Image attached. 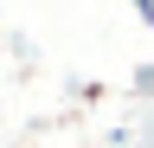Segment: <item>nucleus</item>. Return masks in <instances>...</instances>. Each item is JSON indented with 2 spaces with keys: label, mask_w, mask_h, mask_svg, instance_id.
I'll use <instances>...</instances> for the list:
<instances>
[{
  "label": "nucleus",
  "mask_w": 154,
  "mask_h": 148,
  "mask_svg": "<svg viewBox=\"0 0 154 148\" xmlns=\"http://www.w3.org/2000/svg\"><path fill=\"white\" fill-rule=\"evenodd\" d=\"M128 7H135V13H141V20H148V26H154V0H128Z\"/></svg>",
  "instance_id": "1"
}]
</instances>
